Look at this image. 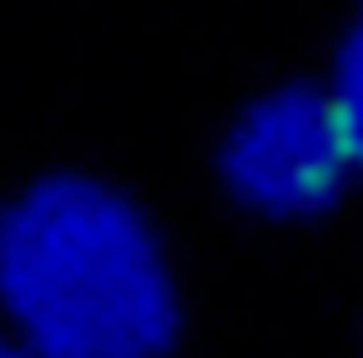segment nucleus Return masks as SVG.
<instances>
[{"label": "nucleus", "instance_id": "obj_1", "mask_svg": "<svg viewBox=\"0 0 363 358\" xmlns=\"http://www.w3.org/2000/svg\"><path fill=\"white\" fill-rule=\"evenodd\" d=\"M0 298L33 358H159L177 293L140 210L52 177L0 210Z\"/></svg>", "mask_w": 363, "mask_h": 358}, {"label": "nucleus", "instance_id": "obj_2", "mask_svg": "<svg viewBox=\"0 0 363 358\" xmlns=\"http://www.w3.org/2000/svg\"><path fill=\"white\" fill-rule=\"evenodd\" d=\"M363 163L335 94L270 89L228 126L219 172L238 205L270 219L317 214L350 186Z\"/></svg>", "mask_w": 363, "mask_h": 358}, {"label": "nucleus", "instance_id": "obj_3", "mask_svg": "<svg viewBox=\"0 0 363 358\" xmlns=\"http://www.w3.org/2000/svg\"><path fill=\"white\" fill-rule=\"evenodd\" d=\"M335 103L345 112V126L354 135V149L363 158V14L354 19L350 38L340 47V70H335Z\"/></svg>", "mask_w": 363, "mask_h": 358}, {"label": "nucleus", "instance_id": "obj_4", "mask_svg": "<svg viewBox=\"0 0 363 358\" xmlns=\"http://www.w3.org/2000/svg\"><path fill=\"white\" fill-rule=\"evenodd\" d=\"M0 358H33V354H19L14 345H0Z\"/></svg>", "mask_w": 363, "mask_h": 358}]
</instances>
